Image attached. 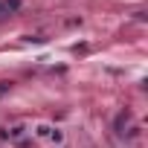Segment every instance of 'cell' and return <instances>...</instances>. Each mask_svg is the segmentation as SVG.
<instances>
[{
  "mask_svg": "<svg viewBox=\"0 0 148 148\" xmlns=\"http://www.w3.org/2000/svg\"><path fill=\"white\" fill-rule=\"evenodd\" d=\"M35 136H41V139H55V142H61V134H58V131H52L49 125H35Z\"/></svg>",
  "mask_w": 148,
  "mask_h": 148,
  "instance_id": "cell-1",
  "label": "cell"
}]
</instances>
